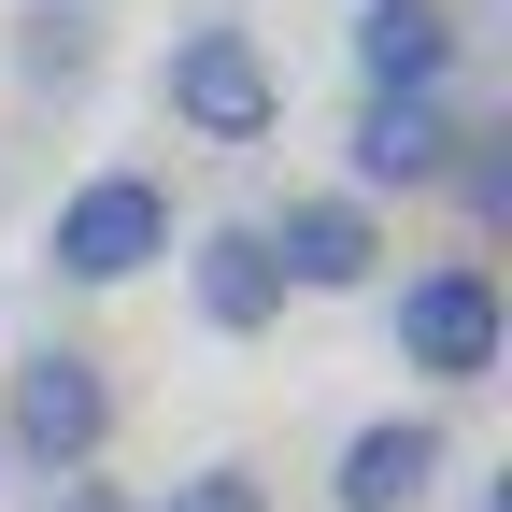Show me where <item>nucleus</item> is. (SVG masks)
Instances as JSON below:
<instances>
[{
    "label": "nucleus",
    "mask_w": 512,
    "mask_h": 512,
    "mask_svg": "<svg viewBox=\"0 0 512 512\" xmlns=\"http://www.w3.org/2000/svg\"><path fill=\"white\" fill-rule=\"evenodd\" d=\"M128 512H271V470H256V456H200V470H171L157 498H128Z\"/></svg>",
    "instance_id": "obj_11"
},
{
    "label": "nucleus",
    "mask_w": 512,
    "mask_h": 512,
    "mask_svg": "<svg viewBox=\"0 0 512 512\" xmlns=\"http://www.w3.org/2000/svg\"><path fill=\"white\" fill-rule=\"evenodd\" d=\"M285 256V299H370L384 285V200H356V185H285V214H256Z\"/></svg>",
    "instance_id": "obj_6"
},
{
    "label": "nucleus",
    "mask_w": 512,
    "mask_h": 512,
    "mask_svg": "<svg viewBox=\"0 0 512 512\" xmlns=\"http://www.w3.org/2000/svg\"><path fill=\"white\" fill-rule=\"evenodd\" d=\"M171 242H185V214H171V185H157V171H86L72 200L43 214V285H72V299L143 285Z\"/></svg>",
    "instance_id": "obj_3"
},
{
    "label": "nucleus",
    "mask_w": 512,
    "mask_h": 512,
    "mask_svg": "<svg viewBox=\"0 0 512 512\" xmlns=\"http://www.w3.org/2000/svg\"><path fill=\"white\" fill-rule=\"evenodd\" d=\"M15 57H29V86H72V72H86V0H43Z\"/></svg>",
    "instance_id": "obj_12"
},
{
    "label": "nucleus",
    "mask_w": 512,
    "mask_h": 512,
    "mask_svg": "<svg viewBox=\"0 0 512 512\" xmlns=\"http://www.w3.org/2000/svg\"><path fill=\"white\" fill-rule=\"evenodd\" d=\"M185 299H200V328H214V342L285 328V256H271V228H256V214L185 228Z\"/></svg>",
    "instance_id": "obj_8"
},
{
    "label": "nucleus",
    "mask_w": 512,
    "mask_h": 512,
    "mask_svg": "<svg viewBox=\"0 0 512 512\" xmlns=\"http://www.w3.org/2000/svg\"><path fill=\"white\" fill-rule=\"evenodd\" d=\"M470 512H512V498H470Z\"/></svg>",
    "instance_id": "obj_14"
},
{
    "label": "nucleus",
    "mask_w": 512,
    "mask_h": 512,
    "mask_svg": "<svg viewBox=\"0 0 512 512\" xmlns=\"http://www.w3.org/2000/svg\"><path fill=\"white\" fill-rule=\"evenodd\" d=\"M470 15L456 0H356V86H456Z\"/></svg>",
    "instance_id": "obj_9"
},
{
    "label": "nucleus",
    "mask_w": 512,
    "mask_h": 512,
    "mask_svg": "<svg viewBox=\"0 0 512 512\" xmlns=\"http://www.w3.org/2000/svg\"><path fill=\"white\" fill-rule=\"evenodd\" d=\"M384 299V356H399L427 399H470V384H498L512 356V299H498V256H413Z\"/></svg>",
    "instance_id": "obj_1"
},
{
    "label": "nucleus",
    "mask_w": 512,
    "mask_h": 512,
    "mask_svg": "<svg viewBox=\"0 0 512 512\" xmlns=\"http://www.w3.org/2000/svg\"><path fill=\"white\" fill-rule=\"evenodd\" d=\"M157 100H171L185 143H271V128H285V57L256 43L242 15H185L157 43Z\"/></svg>",
    "instance_id": "obj_2"
},
{
    "label": "nucleus",
    "mask_w": 512,
    "mask_h": 512,
    "mask_svg": "<svg viewBox=\"0 0 512 512\" xmlns=\"http://www.w3.org/2000/svg\"><path fill=\"white\" fill-rule=\"evenodd\" d=\"M441 200L470 214V242L512 228V128H456V171H441Z\"/></svg>",
    "instance_id": "obj_10"
},
{
    "label": "nucleus",
    "mask_w": 512,
    "mask_h": 512,
    "mask_svg": "<svg viewBox=\"0 0 512 512\" xmlns=\"http://www.w3.org/2000/svg\"><path fill=\"white\" fill-rule=\"evenodd\" d=\"M441 484H456V427L441 413H370L328 456V512H427Z\"/></svg>",
    "instance_id": "obj_7"
},
{
    "label": "nucleus",
    "mask_w": 512,
    "mask_h": 512,
    "mask_svg": "<svg viewBox=\"0 0 512 512\" xmlns=\"http://www.w3.org/2000/svg\"><path fill=\"white\" fill-rule=\"evenodd\" d=\"M456 86H356V128H342V185L356 200H441L456 171Z\"/></svg>",
    "instance_id": "obj_5"
},
{
    "label": "nucleus",
    "mask_w": 512,
    "mask_h": 512,
    "mask_svg": "<svg viewBox=\"0 0 512 512\" xmlns=\"http://www.w3.org/2000/svg\"><path fill=\"white\" fill-rule=\"evenodd\" d=\"M0 441H15L29 470H100L114 456V370L86 342H29L0 370Z\"/></svg>",
    "instance_id": "obj_4"
},
{
    "label": "nucleus",
    "mask_w": 512,
    "mask_h": 512,
    "mask_svg": "<svg viewBox=\"0 0 512 512\" xmlns=\"http://www.w3.org/2000/svg\"><path fill=\"white\" fill-rule=\"evenodd\" d=\"M43 512H128V498H114L100 470H43Z\"/></svg>",
    "instance_id": "obj_13"
}]
</instances>
